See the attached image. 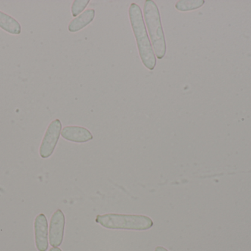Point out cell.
Here are the masks:
<instances>
[{"mask_svg": "<svg viewBox=\"0 0 251 251\" xmlns=\"http://www.w3.org/2000/svg\"><path fill=\"white\" fill-rule=\"evenodd\" d=\"M128 16L142 63L149 70H153L156 65V56L149 40L140 6L136 3H131L128 8Z\"/></svg>", "mask_w": 251, "mask_h": 251, "instance_id": "cell-1", "label": "cell"}, {"mask_svg": "<svg viewBox=\"0 0 251 251\" xmlns=\"http://www.w3.org/2000/svg\"><path fill=\"white\" fill-rule=\"evenodd\" d=\"M143 16L155 56L158 59H162L166 54V41L162 28L160 13L154 1L152 0H146L145 1Z\"/></svg>", "mask_w": 251, "mask_h": 251, "instance_id": "cell-2", "label": "cell"}, {"mask_svg": "<svg viewBox=\"0 0 251 251\" xmlns=\"http://www.w3.org/2000/svg\"><path fill=\"white\" fill-rule=\"evenodd\" d=\"M95 221L103 228L113 230L147 231L153 225L151 218L144 215L106 214L97 215Z\"/></svg>", "mask_w": 251, "mask_h": 251, "instance_id": "cell-3", "label": "cell"}, {"mask_svg": "<svg viewBox=\"0 0 251 251\" xmlns=\"http://www.w3.org/2000/svg\"><path fill=\"white\" fill-rule=\"evenodd\" d=\"M61 131L62 123L60 119H54L50 124L40 146L39 154L42 159H48L53 154Z\"/></svg>", "mask_w": 251, "mask_h": 251, "instance_id": "cell-4", "label": "cell"}, {"mask_svg": "<svg viewBox=\"0 0 251 251\" xmlns=\"http://www.w3.org/2000/svg\"><path fill=\"white\" fill-rule=\"evenodd\" d=\"M65 224L66 218L64 214L60 209H57L53 214L50 221L49 239L51 247L58 248L63 243Z\"/></svg>", "mask_w": 251, "mask_h": 251, "instance_id": "cell-5", "label": "cell"}, {"mask_svg": "<svg viewBox=\"0 0 251 251\" xmlns=\"http://www.w3.org/2000/svg\"><path fill=\"white\" fill-rule=\"evenodd\" d=\"M49 225L47 217L39 214L34 222L35 246L38 251H47L49 248Z\"/></svg>", "mask_w": 251, "mask_h": 251, "instance_id": "cell-6", "label": "cell"}, {"mask_svg": "<svg viewBox=\"0 0 251 251\" xmlns=\"http://www.w3.org/2000/svg\"><path fill=\"white\" fill-rule=\"evenodd\" d=\"M61 136L64 139L75 143H85L94 139L89 130L80 126H66L63 128Z\"/></svg>", "mask_w": 251, "mask_h": 251, "instance_id": "cell-7", "label": "cell"}, {"mask_svg": "<svg viewBox=\"0 0 251 251\" xmlns=\"http://www.w3.org/2000/svg\"><path fill=\"white\" fill-rule=\"evenodd\" d=\"M95 17V10L88 9L85 12L75 18L69 23L68 29L71 32H76L81 30L87 25L91 24Z\"/></svg>", "mask_w": 251, "mask_h": 251, "instance_id": "cell-8", "label": "cell"}, {"mask_svg": "<svg viewBox=\"0 0 251 251\" xmlns=\"http://www.w3.org/2000/svg\"><path fill=\"white\" fill-rule=\"evenodd\" d=\"M0 28L11 35H19L22 27L19 22L10 15L0 10Z\"/></svg>", "mask_w": 251, "mask_h": 251, "instance_id": "cell-9", "label": "cell"}, {"mask_svg": "<svg viewBox=\"0 0 251 251\" xmlns=\"http://www.w3.org/2000/svg\"><path fill=\"white\" fill-rule=\"evenodd\" d=\"M203 0H180L176 3L175 7L179 11L194 10L203 5Z\"/></svg>", "mask_w": 251, "mask_h": 251, "instance_id": "cell-10", "label": "cell"}, {"mask_svg": "<svg viewBox=\"0 0 251 251\" xmlns=\"http://www.w3.org/2000/svg\"><path fill=\"white\" fill-rule=\"evenodd\" d=\"M90 3V0H75L72 5V16H76L80 15V13L86 8Z\"/></svg>", "mask_w": 251, "mask_h": 251, "instance_id": "cell-11", "label": "cell"}, {"mask_svg": "<svg viewBox=\"0 0 251 251\" xmlns=\"http://www.w3.org/2000/svg\"><path fill=\"white\" fill-rule=\"evenodd\" d=\"M154 251H169L167 250L165 248L162 247V246H157V247L155 249Z\"/></svg>", "mask_w": 251, "mask_h": 251, "instance_id": "cell-12", "label": "cell"}, {"mask_svg": "<svg viewBox=\"0 0 251 251\" xmlns=\"http://www.w3.org/2000/svg\"><path fill=\"white\" fill-rule=\"evenodd\" d=\"M49 251H63L61 249H59V248H51V249H50Z\"/></svg>", "mask_w": 251, "mask_h": 251, "instance_id": "cell-13", "label": "cell"}]
</instances>
